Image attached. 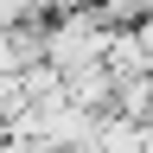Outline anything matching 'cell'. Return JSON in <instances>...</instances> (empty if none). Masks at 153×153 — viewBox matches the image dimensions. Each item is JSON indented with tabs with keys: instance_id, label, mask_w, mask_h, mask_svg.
Returning a JSON list of instances; mask_svg holds the SVG:
<instances>
[{
	"instance_id": "6da1fadb",
	"label": "cell",
	"mask_w": 153,
	"mask_h": 153,
	"mask_svg": "<svg viewBox=\"0 0 153 153\" xmlns=\"http://www.w3.org/2000/svg\"><path fill=\"white\" fill-rule=\"evenodd\" d=\"M108 38H115V26L102 19V7H70V13H51L45 19V64H57V70H89V64H102L108 57Z\"/></svg>"
},
{
	"instance_id": "7a4b0ae2",
	"label": "cell",
	"mask_w": 153,
	"mask_h": 153,
	"mask_svg": "<svg viewBox=\"0 0 153 153\" xmlns=\"http://www.w3.org/2000/svg\"><path fill=\"white\" fill-rule=\"evenodd\" d=\"M32 13H38L32 0H0V32H13L19 19H32Z\"/></svg>"
}]
</instances>
